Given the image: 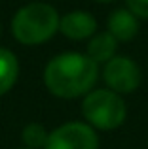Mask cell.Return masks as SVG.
<instances>
[{
	"label": "cell",
	"mask_w": 148,
	"mask_h": 149,
	"mask_svg": "<svg viewBox=\"0 0 148 149\" xmlns=\"http://www.w3.org/2000/svg\"><path fill=\"white\" fill-rule=\"evenodd\" d=\"M99 64L85 53L67 51L55 55L44 68V85L53 96L65 100L80 98L93 91Z\"/></svg>",
	"instance_id": "1"
},
{
	"label": "cell",
	"mask_w": 148,
	"mask_h": 149,
	"mask_svg": "<svg viewBox=\"0 0 148 149\" xmlns=\"http://www.w3.org/2000/svg\"><path fill=\"white\" fill-rule=\"evenodd\" d=\"M59 13L51 4L30 2L11 19V34L23 45H40L59 32Z\"/></svg>",
	"instance_id": "2"
},
{
	"label": "cell",
	"mask_w": 148,
	"mask_h": 149,
	"mask_svg": "<svg viewBox=\"0 0 148 149\" xmlns=\"http://www.w3.org/2000/svg\"><path fill=\"white\" fill-rule=\"evenodd\" d=\"M82 115L95 130H114L123 125L127 108L122 95L110 89H95L84 96Z\"/></svg>",
	"instance_id": "3"
},
{
	"label": "cell",
	"mask_w": 148,
	"mask_h": 149,
	"mask_svg": "<svg viewBox=\"0 0 148 149\" xmlns=\"http://www.w3.org/2000/svg\"><path fill=\"white\" fill-rule=\"evenodd\" d=\"M44 149H99V136L87 123L68 121L49 132Z\"/></svg>",
	"instance_id": "4"
},
{
	"label": "cell",
	"mask_w": 148,
	"mask_h": 149,
	"mask_svg": "<svg viewBox=\"0 0 148 149\" xmlns=\"http://www.w3.org/2000/svg\"><path fill=\"white\" fill-rule=\"evenodd\" d=\"M141 68L133 58L125 55H116L114 58L104 64L103 79L106 89L118 93V95H129L141 85Z\"/></svg>",
	"instance_id": "5"
},
{
	"label": "cell",
	"mask_w": 148,
	"mask_h": 149,
	"mask_svg": "<svg viewBox=\"0 0 148 149\" xmlns=\"http://www.w3.org/2000/svg\"><path fill=\"white\" fill-rule=\"evenodd\" d=\"M59 32L74 42L89 40L93 34H97V21L89 11H68L59 21Z\"/></svg>",
	"instance_id": "6"
},
{
	"label": "cell",
	"mask_w": 148,
	"mask_h": 149,
	"mask_svg": "<svg viewBox=\"0 0 148 149\" xmlns=\"http://www.w3.org/2000/svg\"><path fill=\"white\" fill-rule=\"evenodd\" d=\"M106 30L118 42H129L139 32V19L127 8H120V10H114L110 13L106 23Z\"/></svg>",
	"instance_id": "7"
},
{
	"label": "cell",
	"mask_w": 148,
	"mask_h": 149,
	"mask_svg": "<svg viewBox=\"0 0 148 149\" xmlns=\"http://www.w3.org/2000/svg\"><path fill=\"white\" fill-rule=\"evenodd\" d=\"M116 47H118V40L108 30L106 32H97L89 38L85 55L91 61H95L97 64H106L110 58L116 57Z\"/></svg>",
	"instance_id": "8"
},
{
	"label": "cell",
	"mask_w": 148,
	"mask_h": 149,
	"mask_svg": "<svg viewBox=\"0 0 148 149\" xmlns=\"http://www.w3.org/2000/svg\"><path fill=\"white\" fill-rule=\"evenodd\" d=\"M19 77V62L13 51L0 47V96L10 93Z\"/></svg>",
	"instance_id": "9"
},
{
	"label": "cell",
	"mask_w": 148,
	"mask_h": 149,
	"mask_svg": "<svg viewBox=\"0 0 148 149\" xmlns=\"http://www.w3.org/2000/svg\"><path fill=\"white\" fill-rule=\"evenodd\" d=\"M48 138H49V132L40 123H29L21 130L23 146L30 149H44L46 143H48Z\"/></svg>",
	"instance_id": "10"
},
{
	"label": "cell",
	"mask_w": 148,
	"mask_h": 149,
	"mask_svg": "<svg viewBox=\"0 0 148 149\" xmlns=\"http://www.w3.org/2000/svg\"><path fill=\"white\" fill-rule=\"evenodd\" d=\"M125 4L137 19H148V0H125Z\"/></svg>",
	"instance_id": "11"
},
{
	"label": "cell",
	"mask_w": 148,
	"mask_h": 149,
	"mask_svg": "<svg viewBox=\"0 0 148 149\" xmlns=\"http://www.w3.org/2000/svg\"><path fill=\"white\" fill-rule=\"evenodd\" d=\"M95 2H101V4H104V2H114V0H95Z\"/></svg>",
	"instance_id": "12"
},
{
	"label": "cell",
	"mask_w": 148,
	"mask_h": 149,
	"mask_svg": "<svg viewBox=\"0 0 148 149\" xmlns=\"http://www.w3.org/2000/svg\"><path fill=\"white\" fill-rule=\"evenodd\" d=\"M19 149H30V147H25V146H23V147H19Z\"/></svg>",
	"instance_id": "13"
},
{
	"label": "cell",
	"mask_w": 148,
	"mask_h": 149,
	"mask_svg": "<svg viewBox=\"0 0 148 149\" xmlns=\"http://www.w3.org/2000/svg\"><path fill=\"white\" fill-rule=\"evenodd\" d=\"M0 34H2V26H0Z\"/></svg>",
	"instance_id": "14"
}]
</instances>
